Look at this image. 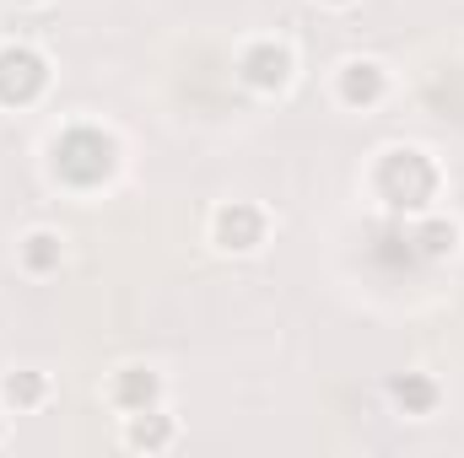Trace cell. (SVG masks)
I'll return each instance as SVG.
<instances>
[{
  "mask_svg": "<svg viewBox=\"0 0 464 458\" xmlns=\"http://www.w3.org/2000/svg\"><path fill=\"white\" fill-rule=\"evenodd\" d=\"M324 5H351V0H324Z\"/></svg>",
  "mask_w": 464,
  "mask_h": 458,
  "instance_id": "obj_12",
  "label": "cell"
},
{
  "mask_svg": "<svg viewBox=\"0 0 464 458\" xmlns=\"http://www.w3.org/2000/svg\"><path fill=\"white\" fill-rule=\"evenodd\" d=\"M383 92H389V71L378 60H346L341 76H335V98L346 109H378Z\"/></svg>",
  "mask_w": 464,
  "mask_h": 458,
  "instance_id": "obj_4",
  "label": "cell"
},
{
  "mask_svg": "<svg viewBox=\"0 0 464 458\" xmlns=\"http://www.w3.org/2000/svg\"><path fill=\"white\" fill-rule=\"evenodd\" d=\"M0 437H5V415H0Z\"/></svg>",
  "mask_w": 464,
  "mask_h": 458,
  "instance_id": "obj_13",
  "label": "cell"
},
{
  "mask_svg": "<svg viewBox=\"0 0 464 458\" xmlns=\"http://www.w3.org/2000/svg\"><path fill=\"white\" fill-rule=\"evenodd\" d=\"M211 237H217V248H227V253H254V248L265 243V211L248 205V200H227V205L211 216Z\"/></svg>",
  "mask_w": 464,
  "mask_h": 458,
  "instance_id": "obj_3",
  "label": "cell"
},
{
  "mask_svg": "<svg viewBox=\"0 0 464 458\" xmlns=\"http://www.w3.org/2000/svg\"><path fill=\"white\" fill-rule=\"evenodd\" d=\"M0 399H5L11 410H38V405L49 399V377H44V372H5Z\"/></svg>",
  "mask_w": 464,
  "mask_h": 458,
  "instance_id": "obj_9",
  "label": "cell"
},
{
  "mask_svg": "<svg viewBox=\"0 0 464 458\" xmlns=\"http://www.w3.org/2000/svg\"><path fill=\"white\" fill-rule=\"evenodd\" d=\"M416 248H421L427 259H449V253L459 248V227H454L449 216H427V222L416 227Z\"/></svg>",
  "mask_w": 464,
  "mask_h": 458,
  "instance_id": "obj_10",
  "label": "cell"
},
{
  "mask_svg": "<svg viewBox=\"0 0 464 458\" xmlns=\"http://www.w3.org/2000/svg\"><path fill=\"white\" fill-rule=\"evenodd\" d=\"M292 71H297V60H292V49L276 43V38H259V43H248V49L237 54V76H243V87H254V92H281V87L292 81Z\"/></svg>",
  "mask_w": 464,
  "mask_h": 458,
  "instance_id": "obj_2",
  "label": "cell"
},
{
  "mask_svg": "<svg viewBox=\"0 0 464 458\" xmlns=\"http://www.w3.org/2000/svg\"><path fill=\"white\" fill-rule=\"evenodd\" d=\"M389 399H394L405 415H432V410L443 405V388H438L427 372H400V377L389 383Z\"/></svg>",
  "mask_w": 464,
  "mask_h": 458,
  "instance_id": "obj_8",
  "label": "cell"
},
{
  "mask_svg": "<svg viewBox=\"0 0 464 458\" xmlns=\"http://www.w3.org/2000/svg\"><path fill=\"white\" fill-rule=\"evenodd\" d=\"M173 443H179V421L162 415L157 405L124 415V448H130V453H168Z\"/></svg>",
  "mask_w": 464,
  "mask_h": 458,
  "instance_id": "obj_5",
  "label": "cell"
},
{
  "mask_svg": "<svg viewBox=\"0 0 464 458\" xmlns=\"http://www.w3.org/2000/svg\"><path fill=\"white\" fill-rule=\"evenodd\" d=\"M44 87H49V60L38 49H27V43H5L0 49V103L5 109H22Z\"/></svg>",
  "mask_w": 464,
  "mask_h": 458,
  "instance_id": "obj_1",
  "label": "cell"
},
{
  "mask_svg": "<svg viewBox=\"0 0 464 458\" xmlns=\"http://www.w3.org/2000/svg\"><path fill=\"white\" fill-rule=\"evenodd\" d=\"M16 5H44V0H16Z\"/></svg>",
  "mask_w": 464,
  "mask_h": 458,
  "instance_id": "obj_11",
  "label": "cell"
},
{
  "mask_svg": "<svg viewBox=\"0 0 464 458\" xmlns=\"http://www.w3.org/2000/svg\"><path fill=\"white\" fill-rule=\"evenodd\" d=\"M109 399H114L124 415H135V410H151V405L162 399V377H157L151 367H119L114 383H109Z\"/></svg>",
  "mask_w": 464,
  "mask_h": 458,
  "instance_id": "obj_6",
  "label": "cell"
},
{
  "mask_svg": "<svg viewBox=\"0 0 464 458\" xmlns=\"http://www.w3.org/2000/svg\"><path fill=\"white\" fill-rule=\"evenodd\" d=\"M16 259H22L27 275H54V270L65 264V237L49 232V227H33L22 243H16Z\"/></svg>",
  "mask_w": 464,
  "mask_h": 458,
  "instance_id": "obj_7",
  "label": "cell"
}]
</instances>
